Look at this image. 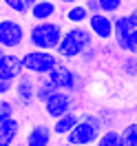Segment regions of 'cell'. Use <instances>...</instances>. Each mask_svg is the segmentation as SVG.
Masks as SVG:
<instances>
[{"label":"cell","instance_id":"obj_12","mask_svg":"<svg viewBox=\"0 0 137 146\" xmlns=\"http://www.w3.org/2000/svg\"><path fill=\"white\" fill-rule=\"evenodd\" d=\"M58 2L55 0H38L36 5L29 9V16L33 22H49L58 16Z\"/></svg>","mask_w":137,"mask_h":146},{"label":"cell","instance_id":"obj_24","mask_svg":"<svg viewBox=\"0 0 137 146\" xmlns=\"http://www.w3.org/2000/svg\"><path fill=\"white\" fill-rule=\"evenodd\" d=\"M2 5H5L9 11L18 13V16H24V13H29V7H27V2H24V0H2Z\"/></svg>","mask_w":137,"mask_h":146},{"label":"cell","instance_id":"obj_7","mask_svg":"<svg viewBox=\"0 0 137 146\" xmlns=\"http://www.w3.org/2000/svg\"><path fill=\"white\" fill-rule=\"evenodd\" d=\"M42 106H44V113L51 119H58V117H62V115H66V113H75V111L80 109V100H77V95H73V93L58 91Z\"/></svg>","mask_w":137,"mask_h":146},{"label":"cell","instance_id":"obj_16","mask_svg":"<svg viewBox=\"0 0 137 146\" xmlns=\"http://www.w3.org/2000/svg\"><path fill=\"white\" fill-rule=\"evenodd\" d=\"M133 29H135V25H133L128 13H115L113 16V40L115 38H126Z\"/></svg>","mask_w":137,"mask_h":146},{"label":"cell","instance_id":"obj_22","mask_svg":"<svg viewBox=\"0 0 137 146\" xmlns=\"http://www.w3.org/2000/svg\"><path fill=\"white\" fill-rule=\"evenodd\" d=\"M122 137H124V146H137V122H130L122 128Z\"/></svg>","mask_w":137,"mask_h":146},{"label":"cell","instance_id":"obj_27","mask_svg":"<svg viewBox=\"0 0 137 146\" xmlns=\"http://www.w3.org/2000/svg\"><path fill=\"white\" fill-rule=\"evenodd\" d=\"M100 119H102V124H104V126H113V119H115V115H113L111 111H106V113L102 111V113H100Z\"/></svg>","mask_w":137,"mask_h":146},{"label":"cell","instance_id":"obj_8","mask_svg":"<svg viewBox=\"0 0 137 146\" xmlns=\"http://www.w3.org/2000/svg\"><path fill=\"white\" fill-rule=\"evenodd\" d=\"M13 104L16 109H29L33 102H36V75L31 73H22L16 84H13Z\"/></svg>","mask_w":137,"mask_h":146},{"label":"cell","instance_id":"obj_23","mask_svg":"<svg viewBox=\"0 0 137 146\" xmlns=\"http://www.w3.org/2000/svg\"><path fill=\"white\" fill-rule=\"evenodd\" d=\"M97 2H100V11L109 13V16H115L126 0H97Z\"/></svg>","mask_w":137,"mask_h":146},{"label":"cell","instance_id":"obj_3","mask_svg":"<svg viewBox=\"0 0 137 146\" xmlns=\"http://www.w3.org/2000/svg\"><path fill=\"white\" fill-rule=\"evenodd\" d=\"M104 124H102L100 115L95 113H80V122L75 124V128L64 137V142L69 146H93L97 142V137L102 135Z\"/></svg>","mask_w":137,"mask_h":146},{"label":"cell","instance_id":"obj_20","mask_svg":"<svg viewBox=\"0 0 137 146\" xmlns=\"http://www.w3.org/2000/svg\"><path fill=\"white\" fill-rule=\"evenodd\" d=\"M11 117H16V104H13L11 98H5L2 104H0V126H2L7 119H11Z\"/></svg>","mask_w":137,"mask_h":146},{"label":"cell","instance_id":"obj_10","mask_svg":"<svg viewBox=\"0 0 137 146\" xmlns=\"http://www.w3.org/2000/svg\"><path fill=\"white\" fill-rule=\"evenodd\" d=\"M22 73H24L22 55H18L16 51H7L5 58L0 60V75H2V78H7V80H11V82H16Z\"/></svg>","mask_w":137,"mask_h":146},{"label":"cell","instance_id":"obj_18","mask_svg":"<svg viewBox=\"0 0 137 146\" xmlns=\"http://www.w3.org/2000/svg\"><path fill=\"white\" fill-rule=\"evenodd\" d=\"M115 46H117V51H122V53L137 55V27L126 38H115Z\"/></svg>","mask_w":137,"mask_h":146},{"label":"cell","instance_id":"obj_5","mask_svg":"<svg viewBox=\"0 0 137 146\" xmlns=\"http://www.w3.org/2000/svg\"><path fill=\"white\" fill-rule=\"evenodd\" d=\"M22 55V66H24V73H31L36 78H42V75H49L51 69L60 62V58L55 55V51H42V49H29Z\"/></svg>","mask_w":137,"mask_h":146},{"label":"cell","instance_id":"obj_4","mask_svg":"<svg viewBox=\"0 0 137 146\" xmlns=\"http://www.w3.org/2000/svg\"><path fill=\"white\" fill-rule=\"evenodd\" d=\"M46 78L58 86V91H66V93H73V95L82 93V86H84L82 73L77 71L75 66H71L69 62H64V60H60L55 64Z\"/></svg>","mask_w":137,"mask_h":146},{"label":"cell","instance_id":"obj_34","mask_svg":"<svg viewBox=\"0 0 137 146\" xmlns=\"http://www.w3.org/2000/svg\"><path fill=\"white\" fill-rule=\"evenodd\" d=\"M64 146H69V144H64Z\"/></svg>","mask_w":137,"mask_h":146},{"label":"cell","instance_id":"obj_31","mask_svg":"<svg viewBox=\"0 0 137 146\" xmlns=\"http://www.w3.org/2000/svg\"><path fill=\"white\" fill-rule=\"evenodd\" d=\"M24 2H27V7H29V9H31V7H33V5H36V2H38V0H24Z\"/></svg>","mask_w":137,"mask_h":146},{"label":"cell","instance_id":"obj_33","mask_svg":"<svg viewBox=\"0 0 137 146\" xmlns=\"http://www.w3.org/2000/svg\"><path fill=\"white\" fill-rule=\"evenodd\" d=\"M2 100H5V98H0V104H2Z\"/></svg>","mask_w":137,"mask_h":146},{"label":"cell","instance_id":"obj_11","mask_svg":"<svg viewBox=\"0 0 137 146\" xmlns=\"http://www.w3.org/2000/svg\"><path fill=\"white\" fill-rule=\"evenodd\" d=\"M53 128L46 124H33L24 135V144L27 146H51L53 142Z\"/></svg>","mask_w":137,"mask_h":146},{"label":"cell","instance_id":"obj_25","mask_svg":"<svg viewBox=\"0 0 137 146\" xmlns=\"http://www.w3.org/2000/svg\"><path fill=\"white\" fill-rule=\"evenodd\" d=\"M13 84L16 82H11V80L0 75V98H9L11 93H13Z\"/></svg>","mask_w":137,"mask_h":146},{"label":"cell","instance_id":"obj_1","mask_svg":"<svg viewBox=\"0 0 137 146\" xmlns=\"http://www.w3.org/2000/svg\"><path fill=\"white\" fill-rule=\"evenodd\" d=\"M93 44H95V40H93L86 25H71L69 29H64L62 40L55 46V55L64 62H73L82 55L84 49H89Z\"/></svg>","mask_w":137,"mask_h":146},{"label":"cell","instance_id":"obj_2","mask_svg":"<svg viewBox=\"0 0 137 146\" xmlns=\"http://www.w3.org/2000/svg\"><path fill=\"white\" fill-rule=\"evenodd\" d=\"M64 29L58 20L49 22H33L27 29V42L31 49H42V51H55V46L62 40Z\"/></svg>","mask_w":137,"mask_h":146},{"label":"cell","instance_id":"obj_21","mask_svg":"<svg viewBox=\"0 0 137 146\" xmlns=\"http://www.w3.org/2000/svg\"><path fill=\"white\" fill-rule=\"evenodd\" d=\"M122 73L128 78H137V55H124L122 58Z\"/></svg>","mask_w":137,"mask_h":146},{"label":"cell","instance_id":"obj_30","mask_svg":"<svg viewBox=\"0 0 137 146\" xmlns=\"http://www.w3.org/2000/svg\"><path fill=\"white\" fill-rule=\"evenodd\" d=\"M128 16H130V20H133V25H135V27H137V7H135V9H133V11H130Z\"/></svg>","mask_w":137,"mask_h":146},{"label":"cell","instance_id":"obj_13","mask_svg":"<svg viewBox=\"0 0 137 146\" xmlns=\"http://www.w3.org/2000/svg\"><path fill=\"white\" fill-rule=\"evenodd\" d=\"M80 122V111H75V113H66L62 117L53 119V135L55 137H66L71 131L75 128V124Z\"/></svg>","mask_w":137,"mask_h":146},{"label":"cell","instance_id":"obj_17","mask_svg":"<svg viewBox=\"0 0 137 146\" xmlns=\"http://www.w3.org/2000/svg\"><path fill=\"white\" fill-rule=\"evenodd\" d=\"M58 93V86H55L46 75H42V78H36V102H40V104H44L51 95H55Z\"/></svg>","mask_w":137,"mask_h":146},{"label":"cell","instance_id":"obj_26","mask_svg":"<svg viewBox=\"0 0 137 146\" xmlns=\"http://www.w3.org/2000/svg\"><path fill=\"white\" fill-rule=\"evenodd\" d=\"M95 58H97V46L93 44V46H89V49H84V51H82V55H80L77 60H82L84 64H91L93 60H95Z\"/></svg>","mask_w":137,"mask_h":146},{"label":"cell","instance_id":"obj_14","mask_svg":"<svg viewBox=\"0 0 137 146\" xmlns=\"http://www.w3.org/2000/svg\"><path fill=\"white\" fill-rule=\"evenodd\" d=\"M20 135V122L16 117L7 119L2 126H0V146H11L16 144V139Z\"/></svg>","mask_w":137,"mask_h":146},{"label":"cell","instance_id":"obj_32","mask_svg":"<svg viewBox=\"0 0 137 146\" xmlns=\"http://www.w3.org/2000/svg\"><path fill=\"white\" fill-rule=\"evenodd\" d=\"M5 53H7V51H5V49H2V46H0V60H2V58H5Z\"/></svg>","mask_w":137,"mask_h":146},{"label":"cell","instance_id":"obj_19","mask_svg":"<svg viewBox=\"0 0 137 146\" xmlns=\"http://www.w3.org/2000/svg\"><path fill=\"white\" fill-rule=\"evenodd\" d=\"M93 146H124L122 131H115V128H106V131H102V135L97 137V142H95Z\"/></svg>","mask_w":137,"mask_h":146},{"label":"cell","instance_id":"obj_9","mask_svg":"<svg viewBox=\"0 0 137 146\" xmlns=\"http://www.w3.org/2000/svg\"><path fill=\"white\" fill-rule=\"evenodd\" d=\"M86 27L91 31L93 40L97 42H109L113 40V16L104 13V11H97V13H91L89 20H86Z\"/></svg>","mask_w":137,"mask_h":146},{"label":"cell","instance_id":"obj_28","mask_svg":"<svg viewBox=\"0 0 137 146\" xmlns=\"http://www.w3.org/2000/svg\"><path fill=\"white\" fill-rule=\"evenodd\" d=\"M84 7L89 9V13H97L100 11V2L97 0H84Z\"/></svg>","mask_w":137,"mask_h":146},{"label":"cell","instance_id":"obj_29","mask_svg":"<svg viewBox=\"0 0 137 146\" xmlns=\"http://www.w3.org/2000/svg\"><path fill=\"white\" fill-rule=\"evenodd\" d=\"M64 7H71V5H77V2H82V0H60Z\"/></svg>","mask_w":137,"mask_h":146},{"label":"cell","instance_id":"obj_15","mask_svg":"<svg viewBox=\"0 0 137 146\" xmlns=\"http://www.w3.org/2000/svg\"><path fill=\"white\" fill-rule=\"evenodd\" d=\"M89 16H91V13H89V9L84 7V2L64 7V20H66L69 25H86Z\"/></svg>","mask_w":137,"mask_h":146},{"label":"cell","instance_id":"obj_6","mask_svg":"<svg viewBox=\"0 0 137 146\" xmlns=\"http://www.w3.org/2000/svg\"><path fill=\"white\" fill-rule=\"evenodd\" d=\"M27 42V29L20 20L0 18V46L5 51H18Z\"/></svg>","mask_w":137,"mask_h":146}]
</instances>
